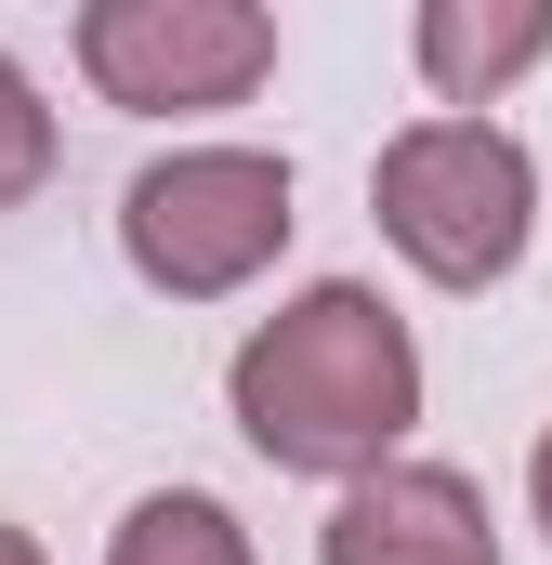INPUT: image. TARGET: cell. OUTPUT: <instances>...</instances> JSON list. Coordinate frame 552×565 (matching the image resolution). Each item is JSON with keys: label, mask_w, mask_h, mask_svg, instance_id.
I'll list each match as a JSON object with an SVG mask.
<instances>
[{"label": "cell", "mask_w": 552, "mask_h": 565, "mask_svg": "<svg viewBox=\"0 0 552 565\" xmlns=\"http://www.w3.org/2000/svg\"><path fill=\"white\" fill-rule=\"evenodd\" d=\"M224 408L237 434L264 447L276 473H382L421 422V342L408 316L382 302V289L355 277H316L302 302H276L264 329L237 342V369H224Z\"/></svg>", "instance_id": "1"}, {"label": "cell", "mask_w": 552, "mask_h": 565, "mask_svg": "<svg viewBox=\"0 0 552 565\" xmlns=\"http://www.w3.org/2000/svg\"><path fill=\"white\" fill-rule=\"evenodd\" d=\"M369 211L434 289H487V277L527 264L540 171H527V145L500 119H408L382 145V171H369Z\"/></svg>", "instance_id": "2"}, {"label": "cell", "mask_w": 552, "mask_h": 565, "mask_svg": "<svg viewBox=\"0 0 552 565\" xmlns=\"http://www.w3.org/2000/svg\"><path fill=\"white\" fill-rule=\"evenodd\" d=\"M289 158L264 145H184V158H158L132 171V198H119V250H132L145 289H171V302H224V289H251L289 250Z\"/></svg>", "instance_id": "3"}, {"label": "cell", "mask_w": 552, "mask_h": 565, "mask_svg": "<svg viewBox=\"0 0 552 565\" xmlns=\"http://www.w3.org/2000/svg\"><path fill=\"white\" fill-rule=\"evenodd\" d=\"M264 66H276V13H251V0H93L79 13V79L132 119L251 106Z\"/></svg>", "instance_id": "4"}, {"label": "cell", "mask_w": 552, "mask_h": 565, "mask_svg": "<svg viewBox=\"0 0 552 565\" xmlns=\"http://www.w3.org/2000/svg\"><path fill=\"white\" fill-rule=\"evenodd\" d=\"M329 565H500V526H487V487L447 473V460H382L342 487L329 513Z\"/></svg>", "instance_id": "5"}, {"label": "cell", "mask_w": 552, "mask_h": 565, "mask_svg": "<svg viewBox=\"0 0 552 565\" xmlns=\"http://www.w3.org/2000/svg\"><path fill=\"white\" fill-rule=\"evenodd\" d=\"M408 53L434 79V106H487V93H513L552 53V0H421Z\"/></svg>", "instance_id": "6"}, {"label": "cell", "mask_w": 552, "mask_h": 565, "mask_svg": "<svg viewBox=\"0 0 552 565\" xmlns=\"http://www.w3.org/2000/svg\"><path fill=\"white\" fill-rule=\"evenodd\" d=\"M106 565H251V526H237L211 487H158V500H132V513H119Z\"/></svg>", "instance_id": "7"}, {"label": "cell", "mask_w": 552, "mask_h": 565, "mask_svg": "<svg viewBox=\"0 0 552 565\" xmlns=\"http://www.w3.org/2000/svg\"><path fill=\"white\" fill-rule=\"evenodd\" d=\"M40 184H53V106H40V79L0 53V211L40 198Z\"/></svg>", "instance_id": "8"}, {"label": "cell", "mask_w": 552, "mask_h": 565, "mask_svg": "<svg viewBox=\"0 0 552 565\" xmlns=\"http://www.w3.org/2000/svg\"><path fill=\"white\" fill-rule=\"evenodd\" d=\"M527 513L552 526V434H540V460H527Z\"/></svg>", "instance_id": "9"}, {"label": "cell", "mask_w": 552, "mask_h": 565, "mask_svg": "<svg viewBox=\"0 0 552 565\" xmlns=\"http://www.w3.org/2000/svg\"><path fill=\"white\" fill-rule=\"evenodd\" d=\"M0 565H40V540H26V526H0Z\"/></svg>", "instance_id": "10"}]
</instances>
